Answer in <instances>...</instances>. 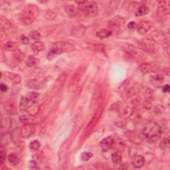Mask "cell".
Listing matches in <instances>:
<instances>
[{
    "mask_svg": "<svg viewBox=\"0 0 170 170\" xmlns=\"http://www.w3.org/2000/svg\"><path fill=\"white\" fill-rule=\"evenodd\" d=\"M29 37H30L32 39H34V40H39L41 38V35L39 33L38 31H32L30 34H29Z\"/></svg>",
    "mask_w": 170,
    "mask_h": 170,
    "instance_id": "32",
    "label": "cell"
},
{
    "mask_svg": "<svg viewBox=\"0 0 170 170\" xmlns=\"http://www.w3.org/2000/svg\"><path fill=\"white\" fill-rule=\"evenodd\" d=\"M26 98L29 100V102L35 104L37 102L39 98V94L37 93L31 92L29 93L27 95H26Z\"/></svg>",
    "mask_w": 170,
    "mask_h": 170,
    "instance_id": "17",
    "label": "cell"
},
{
    "mask_svg": "<svg viewBox=\"0 0 170 170\" xmlns=\"http://www.w3.org/2000/svg\"><path fill=\"white\" fill-rule=\"evenodd\" d=\"M29 168H30L31 169H35L37 168V163H36V162L34 161L29 162Z\"/></svg>",
    "mask_w": 170,
    "mask_h": 170,
    "instance_id": "37",
    "label": "cell"
},
{
    "mask_svg": "<svg viewBox=\"0 0 170 170\" xmlns=\"http://www.w3.org/2000/svg\"><path fill=\"white\" fill-rule=\"evenodd\" d=\"M8 159L9 163L12 165H17L20 162L19 157L16 153H10L8 157Z\"/></svg>",
    "mask_w": 170,
    "mask_h": 170,
    "instance_id": "15",
    "label": "cell"
},
{
    "mask_svg": "<svg viewBox=\"0 0 170 170\" xmlns=\"http://www.w3.org/2000/svg\"><path fill=\"white\" fill-rule=\"evenodd\" d=\"M104 47L103 45H99V44H90L89 45L88 48L89 49L97 51H102L104 49Z\"/></svg>",
    "mask_w": 170,
    "mask_h": 170,
    "instance_id": "24",
    "label": "cell"
},
{
    "mask_svg": "<svg viewBox=\"0 0 170 170\" xmlns=\"http://www.w3.org/2000/svg\"><path fill=\"white\" fill-rule=\"evenodd\" d=\"M163 82V77L161 74H156L151 78V83L156 87H159Z\"/></svg>",
    "mask_w": 170,
    "mask_h": 170,
    "instance_id": "13",
    "label": "cell"
},
{
    "mask_svg": "<svg viewBox=\"0 0 170 170\" xmlns=\"http://www.w3.org/2000/svg\"><path fill=\"white\" fill-rule=\"evenodd\" d=\"M168 2H162L160 3V5L158 8V15L160 16H165L166 15L169 14V4L166 5Z\"/></svg>",
    "mask_w": 170,
    "mask_h": 170,
    "instance_id": "12",
    "label": "cell"
},
{
    "mask_svg": "<svg viewBox=\"0 0 170 170\" xmlns=\"http://www.w3.org/2000/svg\"><path fill=\"white\" fill-rule=\"evenodd\" d=\"M112 160L114 165H120L122 162V154L119 152H115L112 155Z\"/></svg>",
    "mask_w": 170,
    "mask_h": 170,
    "instance_id": "21",
    "label": "cell"
},
{
    "mask_svg": "<svg viewBox=\"0 0 170 170\" xmlns=\"http://www.w3.org/2000/svg\"><path fill=\"white\" fill-rule=\"evenodd\" d=\"M124 23H125V21L123 18L120 17V16H117V17H114L110 20L109 23V27L112 29V30H119L123 27Z\"/></svg>",
    "mask_w": 170,
    "mask_h": 170,
    "instance_id": "5",
    "label": "cell"
},
{
    "mask_svg": "<svg viewBox=\"0 0 170 170\" xmlns=\"http://www.w3.org/2000/svg\"><path fill=\"white\" fill-rule=\"evenodd\" d=\"M84 5L82 7L81 9L84 14L89 17L96 16L99 11V9L96 4L93 2H85Z\"/></svg>",
    "mask_w": 170,
    "mask_h": 170,
    "instance_id": "4",
    "label": "cell"
},
{
    "mask_svg": "<svg viewBox=\"0 0 170 170\" xmlns=\"http://www.w3.org/2000/svg\"><path fill=\"white\" fill-rule=\"evenodd\" d=\"M65 10L70 18H74L78 14V9L73 5H67L65 7Z\"/></svg>",
    "mask_w": 170,
    "mask_h": 170,
    "instance_id": "10",
    "label": "cell"
},
{
    "mask_svg": "<svg viewBox=\"0 0 170 170\" xmlns=\"http://www.w3.org/2000/svg\"><path fill=\"white\" fill-rule=\"evenodd\" d=\"M144 163L145 159L142 156H136L132 159V165L137 169L142 168Z\"/></svg>",
    "mask_w": 170,
    "mask_h": 170,
    "instance_id": "11",
    "label": "cell"
},
{
    "mask_svg": "<svg viewBox=\"0 0 170 170\" xmlns=\"http://www.w3.org/2000/svg\"><path fill=\"white\" fill-rule=\"evenodd\" d=\"M152 27L151 22L149 21H142L138 25V31L140 34H144Z\"/></svg>",
    "mask_w": 170,
    "mask_h": 170,
    "instance_id": "7",
    "label": "cell"
},
{
    "mask_svg": "<svg viewBox=\"0 0 170 170\" xmlns=\"http://www.w3.org/2000/svg\"><path fill=\"white\" fill-rule=\"evenodd\" d=\"M4 49L5 50L9 51H15L17 50V47L15 42H8L4 45Z\"/></svg>",
    "mask_w": 170,
    "mask_h": 170,
    "instance_id": "22",
    "label": "cell"
},
{
    "mask_svg": "<svg viewBox=\"0 0 170 170\" xmlns=\"http://www.w3.org/2000/svg\"><path fill=\"white\" fill-rule=\"evenodd\" d=\"M37 58L32 56L29 57L27 61H26V64H27L29 67H33L35 66V65H37Z\"/></svg>",
    "mask_w": 170,
    "mask_h": 170,
    "instance_id": "25",
    "label": "cell"
},
{
    "mask_svg": "<svg viewBox=\"0 0 170 170\" xmlns=\"http://www.w3.org/2000/svg\"><path fill=\"white\" fill-rule=\"evenodd\" d=\"M5 109L7 110L8 113L10 114H15L17 112V108H16L15 104L12 101H8V102L6 103Z\"/></svg>",
    "mask_w": 170,
    "mask_h": 170,
    "instance_id": "19",
    "label": "cell"
},
{
    "mask_svg": "<svg viewBox=\"0 0 170 170\" xmlns=\"http://www.w3.org/2000/svg\"><path fill=\"white\" fill-rule=\"evenodd\" d=\"M74 47L68 42H58L55 43L51 49L49 51L47 57L48 59H53L63 52L73 50Z\"/></svg>",
    "mask_w": 170,
    "mask_h": 170,
    "instance_id": "2",
    "label": "cell"
},
{
    "mask_svg": "<svg viewBox=\"0 0 170 170\" xmlns=\"http://www.w3.org/2000/svg\"><path fill=\"white\" fill-rule=\"evenodd\" d=\"M41 147V143L39 142L38 140H34L30 143L29 144V149L31 150V151L32 152H36L39 150V149Z\"/></svg>",
    "mask_w": 170,
    "mask_h": 170,
    "instance_id": "23",
    "label": "cell"
},
{
    "mask_svg": "<svg viewBox=\"0 0 170 170\" xmlns=\"http://www.w3.org/2000/svg\"><path fill=\"white\" fill-rule=\"evenodd\" d=\"M149 11L150 9L146 5H141L137 9V11L135 13V15L137 17H139V16L146 15L147 14H148Z\"/></svg>",
    "mask_w": 170,
    "mask_h": 170,
    "instance_id": "20",
    "label": "cell"
},
{
    "mask_svg": "<svg viewBox=\"0 0 170 170\" xmlns=\"http://www.w3.org/2000/svg\"><path fill=\"white\" fill-rule=\"evenodd\" d=\"M112 34V31L108 30V29H101V30L97 31L96 36L100 39H105L109 37Z\"/></svg>",
    "mask_w": 170,
    "mask_h": 170,
    "instance_id": "18",
    "label": "cell"
},
{
    "mask_svg": "<svg viewBox=\"0 0 170 170\" xmlns=\"http://www.w3.org/2000/svg\"><path fill=\"white\" fill-rule=\"evenodd\" d=\"M169 146V141L168 138H164L161 142V146L163 148H168Z\"/></svg>",
    "mask_w": 170,
    "mask_h": 170,
    "instance_id": "34",
    "label": "cell"
},
{
    "mask_svg": "<svg viewBox=\"0 0 170 170\" xmlns=\"http://www.w3.org/2000/svg\"><path fill=\"white\" fill-rule=\"evenodd\" d=\"M93 154L92 153L89 152H85L81 153L80 155V159L81 161L83 162H86L88 161V160H89L91 158H92Z\"/></svg>",
    "mask_w": 170,
    "mask_h": 170,
    "instance_id": "27",
    "label": "cell"
},
{
    "mask_svg": "<svg viewBox=\"0 0 170 170\" xmlns=\"http://www.w3.org/2000/svg\"><path fill=\"white\" fill-rule=\"evenodd\" d=\"M169 90H170V87H169V84H165V86L163 87V92L168 93V92H169Z\"/></svg>",
    "mask_w": 170,
    "mask_h": 170,
    "instance_id": "39",
    "label": "cell"
},
{
    "mask_svg": "<svg viewBox=\"0 0 170 170\" xmlns=\"http://www.w3.org/2000/svg\"><path fill=\"white\" fill-rule=\"evenodd\" d=\"M27 86L31 89L37 90V89H41L42 85L40 82L37 80H30L27 82Z\"/></svg>",
    "mask_w": 170,
    "mask_h": 170,
    "instance_id": "16",
    "label": "cell"
},
{
    "mask_svg": "<svg viewBox=\"0 0 170 170\" xmlns=\"http://www.w3.org/2000/svg\"><path fill=\"white\" fill-rule=\"evenodd\" d=\"M114 143V139L111 136L104 138L100 143V148L103 152H107L111 148Z\"/></svg>",
    "mask_w": 170,
    "mask_h": 170,
    "instance_id": "6",
    "label": "cell"
},
{
    "mask_svg": "<svg viewBox=\"0 0 170 170\" xmlns=\"http://www.w3.org/2000/svg\"><path fill=\"white\" fill-rule=\"evenodd\" d=\"M21 134L23 137L24 138H28V137L31 136L35 131V128L33 126L29 124H25L24 126L21 128Z\"/></svg>",
    "mask_w": 170,
    "mask_h": 170,
    "instance_id": "9",
    "label": "cell"
},
{
    "mask_svg": "<svg viewBox=\"0 0 170 170\" xmlns=\"http://www.w3.org/2000/svg\"><path fill=\"white\" fill-rule=\"evenodd\" d=\"M9 78H10V80L12 82V83L15 84H19L21 80V77L17 74H11L9 75Z\"/></svg>",
    "mask_w": 170,
    "mask_h": 170,
    "instance_id": "26",
    "label": "cell"
},
{
    "mask_svg": "<svg viewBox=\"0 0 170 170\" xmlns=\"http://www.w3.org/2000/svg\"><path fill=\"white\" fill-rule=\"evenodd\" d=\"M31 49L35 52V53H39V52L42 51L45 49V45L43 42L41 41H35L31 45Z\"/></svg>",
    "mask_w": 170,
    "mask_h": 170,
    "instance_id": "14",
    "label": "cell"
},
{
    "mask_svg": "<svg viewBox=\"0 0 170 170\" xmlns=\"http://www.w3.org/2000/svg\"><path fill=\"white\" fill-rule=\"evenodd\" d=\"M21 41L24 45H27V44H29V39L27 37V36L22 35L21 37Z\"/></svg>",
    "mask_w": 170,
    "mask_h": 170,
    "instance_id": "35",
    "label": "cell"
},
{
    "mask_svg": "<svg viewBox=\"0 0 170 170\" xmlns=\"http://www.w3.org/2000/svg\"><path fill=\"white\" fill-rule=\"evenodd\" d=\"M143 136L150 142H156L161 137V128L158 124L150 122L146 124L142 131Z\"/></svg>",
    "mask_w": 170,
    "mask_h": 170,
    "instance_id": "1",
    "label": "cell"
},
{
    "mask_svg": "<svg viewBox=\"0 0 170 170\" xmlns=\"http://www.w3.org/2000/svg\"><path fill=\"white\" fill-rule=\"evenodd\" d=\"M0 90L2 93H6L8 90V87L4 83H2L0 84Z\"/></svg>",
    "mask_w": 170,
    "mask_h": 170,
    "instance_id": "36",
    "label": "cell"
},
{
    "mask_svg": "<svg viewBox=\"0 0 170 170\" xmlns=\"http://www.w3.org/2000/svg\"><path fill=\"white\" fill-rule=\"evenodd\" d=\"M6 158V152L4 148H3V146H1V151H0V163L1 164H4V163L5 161Z\"/></svg>",
    "mask_w": 170,
    "mask_h": 170,
    "instance_id": "30",
    "label": "cell"
},
{
    "mask_svg": "<svg viewBox=\"0 0 170 170\" xmlns=\"http://www.w3.org/2000/svg\"><path fill=\"white\" fill-rule=\"evenodd\" d=\"M1 25L2 29H8L11 27V24L9 21L6 18L2 17H1Z\"/></svg>",
    "mask_w": 170,
    "mask_h": 170,
    "instance_id": "28",
    "label": "cell"
},
{
    "mask_svg": "<svg viewBox=\"0 0 170 170\" xmlns=\"http://www.w3.org/2000/svg\"><path fill=\"white\" fill-rule=\"evenodd\" d=\"M11 126V120L9 118L2 119V128L9 129Z\"/></svg>",
    "mask_w": 170,
    "mask_h": 170,
    "instance_id": "29",
    "label": "cell"
},
{
    "mask_svg": "<svg viewBox=\"0 0 170 170\" xmlns=\"http://www.w3.org/2000/svg\"><path fill=\"white\" fill-rule=\"evenodd\" d=\"M15 53H14V57L16 60L17 61H22L23 58L24 57V55L23 54L22 52H21L19 50H16L14 51Z\"/></svg>",
    "mask_w": 170,
    "mask_h": 170,
    "instance_id": "33",
    "label": "cell"
},
{
    "mask_svg": "<svg viewBox=\"0 0 170 170\" xmlns=\"http://www.w3.org/2000/svg\"><path fill=\"white\" fill-rule=\"evenodd\" d=\"M39 14V9L35 5H28L26 6L21 16V22L29 25L33 24Z\"/></svg>",
    "mask_w": 170,
    "mask_h": 170,
    "instance_id": "3",
    "label": "cell"
},
{
    "mask_svg": "<svg viewBox=\"0 0 170 170\" xmlns=\"http://www.w3.org/2000/svg\"><path fill=\"white\" fill-rule=\"evenodd\" d=\"M128 29H134L136 27L135 22L132 21V22L129 23L128 25Z\"/></svg>",
    "mask_w": 170,
    "mask_h": 170,
    "instance_id": "38",
    "label": "cell"
},
{
    "mask_svg": "<svg viewBox=\"0 0 170 170\" xmlns=\"http://www.w3.org/2000/svg\"><path fill=\"white\" fill-rule=\"evenodd\" d=\"M44 17L47 19H49V20H52V19H53L56 17V14H55V13L53 11H47L45 14Z\"/></svg>",
    "mask_w": 170,
    "mask_h": 170,
    "instance_id": "31",
    "label": "cell"
},
{
    "mask_svg": "<svg viewBox=\"0 0 170 170\" xmlns=\"http://www.w3.org/2000/svg\"><path fill=\"white\" fill-rule=\"evenodd\" d=\"M85 32H86V27L83 25H78L73 28L71 31V35L77 38H80L84 35Z\"/></svg>",
    "mask_w": 170,
    "mask_h": 170,
    "instance_id": "8",
    "label": "cell"
}]
</instances>
